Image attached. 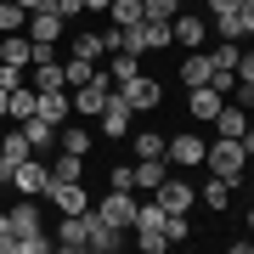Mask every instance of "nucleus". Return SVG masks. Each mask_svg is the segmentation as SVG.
I'll return each instance as SVG.
<instances>
[{
  "instance_id": "f257e3e1",
  "label": "nucleus",
  "mask_w": 254,
  "mask_h": 254,
  "mask_svg": "<svg viewBox=\"0 0 254 254\" xmlns=\"http://www.w3.org/2000/svg\"><path fill=\"white\" fill-rule=\"evenodd\" d=\"M203 164H209V175H226V181L237 187V181H243L249 153H243V141H237V136H220L215 147H203Z\"/></svg>"
},
{
  "instance_id": "f03ea898",
  "label": "nucleus",
  "mask_w": 254,
  "mask_h": 254,
  "mask_svg": "<svg viewBox=\"0 0 254 254\" xmlns=\"http://www.w3.org/2000/svg\"><path fill=\"white\" fill-rule=\"evenodd\" d=\"M130 232H136V249L141 254H164V249H170V237H164V209L158 203H136V226H130Z\"/></svg>"
},
{
  "instance_id": "7ed1b4c3",
  "label": "nucleus",
  "mask_w": 254,
  "mask_h": 254,
  "mask_svg": "<svg viewBox=\"0 0 254 254\" xmlns=\"http://www.w3.org/2000/svg\"><path fill=\"white\" fill-rule=\"evenodd\" d=\"M73 113H79V119H96L102 108H108V96H113V79H108V73H91V79H85V85H73Z\"/></svg>"
},
{
  "instance_id": "20e7f679",
  "label": "nucleus",
  "mask_w": 254,
  "mask_h": 254,
  "mask_svg": "<svg viewBox=\"0 0 254 254\" xmlns=\"http://www.w3.org/2000/svg\"><path fill=\"white\" fill-rule=\"evenodd\" d=\"M153 192H158L153 203L164 209V215H187V209L198 203V187H187V175H181V170H175V175H164V181H158Z\"/></svg>"
},
{
  "instance_id": "39448f33",
  "label": "nucleus",
  "mask_w": 254,
  "mask_h": 254,
  "mask_svg": "<svg viewBox=\"0 0 254 254\" xmlns=\"http://www.w3.org/2000/svg\"><path fill=\"white\" fill-rule=\"evenodd\" d=\"M96 215L108 220V226H119V232H130L136 226V192H102V203H96Z\"/></svg>"
},
{
  "instance_id": "423d86ee",
  "label": "nucleus",
  "mask_w": 254,
  "mask_h": 254,
  "mask_svg": "<svg viewBox=\"0 0 254 254\" xmlns=\"http://www.w3.org/2000/svg\"><path fill=\"white\" fill-rule=\"evenodd\" d=\"M11 187H17L23 198H34V192H46V187H51V164L28 153V158L17 164V170H11Z\"/></svg>"
},
{
  "instance_id": "0eeeda50",
  "label": "nucleus",
  "mask_w": 254,
  "mask_h": 254,
  "mask_svg": "<svg viewBox=\"0 0 254 254\" xmlns=\"http://www.w3.org/2000/svg\"><path fill=\"white\" fill-rule=\"evenodd\" d=\"M119 96H125L136 113H153L158 102H164V85H158V79H147V73H136V79H125V85H119Z\"/></svg>"
},
{
  "instance_id": "6e6552de",
  "label": "nucleus",
  "mask_w": 254,
  "mask_h": 254,
  "mask_svg": "<svg viewBox=\"0 0 254 254\" xmlns=\"http://www.w3.org/2000/svg\"><path fill=\"white\" fill-rule=\"evenodd\" d=\"M170 34H175V46H181V51H198L203 40H209V23L192 17V11H175V17H170Z\"/></svg>"
},
{
  "instance_id": "1a4fd4ad",
  "label": "nucleus",
  "mask_w": 254,
  "mask_h": 254,
  "mask_svg": "<svg viewBox=\"0 0 254 254\" xmlns=\"http://www.w3.org/2000/svg\"><path fill=\"white\" fill-rule=\"evenodd\" d=\"M130 113H136V108H130V102L119 96V85H113V96H108V108L96 113V125H102V136H125V130H130Z\"/></svg>"
},
{
  "instance_id": "9d476101",
  "label": "nucleus",
  "mask_w": 254,
  "mask_h": 254,
  "mask_svg": "<svg viewBox=\"0 0 254 254\" xmlns=\"http://www.w3.org/2000/svg\"><path fill=\"white\" fill-rule=\"evenodd\" d=\"M46 192L57 198V209H63V215H85V209H91V192H85V181H51Z\"/></svg>"
},
{
  "instance_id": "9b49d317",
  "label": "nucleus",
  "mask_w": 254,
  "mask_h": 254,
  "mask_svg": "<svg viewBox=\"0 0 254 254\" xmlns=\"http://www.w3.org/2000/svg\"><path fill=\"white\" fill-rule=\"evenodd\" d=\"M164 158H170V170H192V164H203V141L175 136V141H164Z\"/></svg>"
},
{
  "instance_id": "f8f14e48",
  "label": "nucleus",
  "mask_w": 254,
  "mask_h": 254,
  "mask_svg": "<svg viewBox=\"0 0 254 254\" xmlns=\"http://www.w3.org/2000/svg\"><path fill=\"white\" fill-rule=\"evenodd\" d=\"M85 215H91V209H85ZM85 215H63V226H57V249H68V254L91 249V232H85Z\"/></svg>"
},
{
  "instance_id": "ddd939ff",
  "label": "nucleus",
  "mask_w": 254,
  "mask_h": 254,
  "mask_svg": "<svg viewBox=\"0 0 254 254\" xmlns=\"http://www.w3.org/2000/svg\"><path fill=\"white\" fill-rule=\"evenodd\" d=\"M85 232H91V249H96V254H113L119 243H125V232H119V226H108V220H102L96 209L85 215Z\"/></svg>"
},
{
  "instance_id": "4468645a",
  "label": "nucleus",
  "mask_w": 254,
  "mask_h": 254,
  "mask_svg": "<svg viewBox=\"0 0 254 254\" xmlns=\"http://www.w3.org/2000/svg\"><path fill=\"white\" fill-rule=\"evenodd\" d=\"M34 113H40V119H51V125L63 130V125H68V113H73V96H68V91H40Z\"/></svg>"
},
{
  "instance_id": "2eb2a0df",
  "label": "nucleus",
  "mask_w": 254,
  "mask_h": 254,
  "mask_svg": "<svg viewBox=\"0 0 254 254\" xmlns=\"http://www.w3.org/2000/svg\"><path fill=\"white\" fill-rule=\"evenodd\" d=\"M28 40L34 46H57L63 40V17L57 11H28Z\"/></svg>"
},
{
  "instance_id": "dca6fc26",
  "label": "nucleus",
  "mask_w": 254,
  "mask_h": 254,
  "mask_svg": "<svg viewBox=\"0 0 254 254\" xmlns=\"http://www.w3.org/2000/svg\"><path fill=\"white\" fill-rule=\"evenodd\" d=\"M0 63L28 68V63H34V40H28V34H0Z\"/></svg>"
},
{
  "instance_id": "f3484780",
  "label": "nucleus",
  "mask_w": 254,
  "mask_h": 254,
  "mask_svg": "<svg viewBox=\"0 0 254 254\" xmlns=\"http://www.w3.org/2000/svg\"><path fill=\"white\" fill-rule=\"evenodd\" d=\"M23 136H28L34 153H51V147H57V125H51V119H40V113H28V119H23Z\"/></svg>"
},
{
  "instance_id": "a211bd4d",
  "label": "nucleus",
  "mask_w": 254,
  "mask_h": 254,
  "mask_svg": "<svg viewBox=\"0 0 254 254\" xmlns=\"http://www.w3.org/2000/svg\"><path fill=\"white\" fill-rule=\"evenodd\" d=\"M34 91H68L63 57H40V63H34Z\"/></svg>"
},
{
  "instance_id": "6ab92c4d",
  "label": "nucleus",
  "mask_w": 254,
  "mask_h": 254,
  "mask_svg": "<svg viewBox=\"0 0 254 254\" xmlns=\"http://www.w3.org/2000/svg\"><path fill=\"white\" fill-rule=\"evenodd\" d=\"M6 215H11V232H17V237H34V232H46V226H40V209H34V198L11 203Z\"/></svg>"
},
{
  "instance_id": "aec40b11",
  "label": "nucleus",
  "mask_w": 254,
  "mask_h": 254,
  "mask_svg": "<svg viewBox=\"0 0 254 254\" xmlns=\"http://www.w3.org/2000/svg\"><path fill=\"white\" fill-rule=\"evenodd\" d=\"M220 102H226V96H220L215 85H192V102H187V113H192V119H215V113H220Z\"/></svg>"
},
{
  "instance_id": "412c9836",
  "label": "nucleus",
  "mask_w": 254,
  "mask_h": 254,
  "mask_svg": "<svg viewBox=\"0 0 254 254\" xmlns=\"http://www.w3.org/2000/svg\"><path fill=\"white\" fill-rule=\"evenodd\" d=\"M215 125H220V136H243V130L254 125V119H249V108H237V102H220Z\"/></svg>"
},
{
  "instance_id": "4be33fe9",
  "label": "nucleus",
  "mask_w": 254,
  "mask_h": 254,
  "mask_svg": "<svg viewBox=\"0 0 254 254\" xmlns=\"http://www.w3.org/2000/svg\"><path fill=\"white\" fill-rule=\"evenodd\" d=\"M232 192H237V187L226 181V175H209V181L198 187V198H203L209 209H220V215H226V203H232Z\"/></svg>"
},
{
  "instance_id": "5701e85b",
  "label": "nucleus",
  "mask_w": 254,
  "mask_h": 254,
  "mask_svg": "<svg viewBox=\"0 0 254 254\" xmlns=\"http://www.w3.org/2000/svg\"><path fill=\"white\" fill-rule=\"evenodd\" d=\"M28 153H34V147H28V136H23V125H17V130H11L6 141H0V164H6V175L17 170V164H23Z\"/></svg>"
},
{
  "instance_id": "b1692460",
  "label": "nucleus",
  "mask_w": 254,
  "mask_h": 254,
  "mask_svg": "<svg viewBox=\"0 0 254 254\" xmlns=\"http://www.w3.org/2000/svg\"><path fill=\"white\" fill-rule=\"evenodd\" d=\"M34 102H40L34 85H17V91H6V119H17V125H23V119L34 113Z\"/></svg>"
},
{
  "instance_id": "393cba45",
  "label": "nucleus",
  "mask_w": 254,
  "mask_h": 254,
  "mask_svg": "<svg viewBox=\"0 0 254 254\" xmlns=\"http://www.w3.org/2000/svg\"><path fill=\"white\" fill-rule=\"evenodd\" d=\"M57 147H63V153L91 158V130H85V125H63V130H57Z\"/></svg>"
},
{
  "instance_id": "a878e982",
  "label": "nucleus",
  "mask_w": 254,
  "mask_h": 254,
  "mask_svg": "<svg viewBox=\"0 0 254 254\" xmlns=\"http://www.w3.org/2000/svg\"><path fill=\"white\" fill-rule=\"evenodd\" d=\"M141 46H147V51H164V46H175L170 23H164V17H141Z\"/></svg>"
},
{
  "instance_id": "bb28decb",
  "label": "nucleus",
  "mask_w": 254,
  "mask_h": 254,
  "mask_svg": "<svg viewBox=\"0 0 254 254\" xmlns=\"http://www.w3.org/2000/svg\"><path fill=\"white\" fill-rule=\"evenodd\" d=\"M164 175H170V158H136V187L141 192H153Z\"/></svg>"
},
{
  "instance_id": "cd10ccee",
  "label": "nucleus",
  "mask_w": 254,
  "mask_h": 254,
  "mask_svg": "<svg viewBox=\"0 0 254 254\" xmlns=\"http://www.w3.org/2000/svg\"><path fill=\"white\" fill-rule=\"evenodd\" d=\"M46 164H51V181H79V170H85V158L63 153V147H57V158H46Z\"/></svg>"
},
{
  "instance_id": "c85d7f7f",
  "label": "nucleus",
  "mask_w": 254,
  "mask_h": 254,
  "mask_svg": "<svg viewBox=\"0 0 254 254\" xmlns=\"http://www.w3.org/2000/svg\"><path fill=\"white\" fill-rule=\"evenodd\" d=\"M108 17H113L119 28H136V23L147 17V6H141V0H113V6H108Z\"/></svg>"
},
{
  "instance_id": "c756f323",
  "label": "nucleus",
  "mask_w": 254,
  "mask_h": 254,
  "mask_svg": "<svg viewBox=\"0 0 254 254\" xmlns=\"http://www.w3.org/2000/svg\"><path fill=\"white\" fill-rule=\"evenodd\" d=\"M209 73H215L209 57H187V63H181V85H187V91H192V85H209Z\"/></svg>"
},
{
  "instance_id": "7c9ffc66",
  "label": "nucleus",
  "mask_w": 254,
  "mask_h": 254,
  "mask_svg": "<svg viewBox=\"0 0 254 254\" xmlns=\"http://www.w3.org/2000/svg\"><path fill=\"white\" fill-rule=\"evenodd\" d=\"M23 28H28V11L17 0H0V34H23Z\"/></svg>"
},
{
  "instance_id": "2f4dec72",
  "label": "nucleus",
  "mask_w": 254,
  "mask_h": 254,
  "mask_svg": "<svg viewBox=\"0 0 254 254\" xmlns=\"http://www.w3.org/2000/svg\"><path fill=\"white\" fill-rule=\"evenodd\" d=\"M91 73H96V63H85V57H63V79H68V91H73V85H85Z\"/></svg>"
},
{
  "instance_id": "473e14b6",
  "label": "nucleus",
  "mask_w": 254,
  "mask_h": 254,
  "mask_svg": "<svg viewBox=\"0 0 254 254\" xmlns=\"http://www.w3.org/2000/svg\"><path fill=\"white\" fill-rule=\"evenodd\" d=\"M108 79H113V85L136 79V57H130V51H113V63H108Z\"/></svg>"
},
{
  "instance_id": "72a5a7b5",
  "label": "nucleus",
  "mask_w": 254,
  "mask_h": 254,
  "mask_svg": "<svg viewBox=\"0 0 254 254\" xmlns=\"http://www.w3.org/2000/svg\"><path fill=\"white\" fill-rule=\"evenodd\" d=\"M102 51H108V46H102V34H96V28H91V34H79V40H73V57H85V63H96Z\"/></svg>"
},
{
  "instance_id": "f704fd0d",
  "label": "nucleus",
  "mask_w": 254,
  "mask_h": 254,
  "mask_svg": "<svg viewBox=\"0 0 254 254\" xmlns=\"http://www.w3.org/2000/svg\"><path fill=\"white\" fill-rule=\"evenodd\" d=\"M136 158H164V136L158 130H141L136 136Z\"/></svg>"
},
{
  "instance_id": "c9c22d12",
  "label": "nucleus",
  "mask_w": 254,
  "mask_h": 254,
  "mask_svg": "<svg viewBox=\"0 0 254 254\" xmlns=\"http://www.w3.org/2000/svg\"><path fill=\"white\" fill-rule=\"evenodd\" d=\"M164 237H170V243H187V237H192L187 215H164Z\"/></svg>"
},
{
  "instance_id": "e433bc0d",
  "label": "nucleus",
  "mask_w": 254,
  "mask_h": 254,
  "mask_svg": "<svg viewBox=\"0 0 254 254\" xmlns=\"http://www.w3.org/2000/svg\"><path fill=\"white\" fill-rule=\"evenodd\" d=\"M141 6H147V17H164V23H170L175 11H181V0H141Z\"/></svg>"
},
{
  "instance_id": "4c0bfd02",
  "label": "nucleus",
  "mask_w": 254,
  "mask_h": 254,
  "mask_svg": "<svg viewBox=\"0 0 254 254\" xmlns=\"http://www.w3.org/2000/svg\"><path fill=\"white\" fill-rule=\"evenodd\" d=\"M113 187L119 192H136V164H119V170H113Z\"/></svg>"
},
{
  "instance_id": "58836bf2",
  "label": "nucleus",
  "mask_w": 254,
  "mask_h": 254,
  "mask_svg": "<svg viewBox=\"0 0 254 254\" xmlns=\"http://www.w3.org/2000/svg\"><path fill=\"white\" fill-rule=\"evenodd\" d=\"M11 249H17V232H11V215L0 209V254H11Z\"/></svg>"
},
{
  "instance_id": "ea45409f",
  "label": "nucleus",
  "mask_w": 254,
  "mask_h": 254,
  "mask_svg": "<svg viewBox=\"0 0 254 254\" xmlns=\"http://www.w3.org/2000/svg\"><path fill=\"white\" fill-rule=\"evenodd\" d=\"M23 85V68H11V63H0V91H17Z\"/></svg>"
},
{
  "instance_id": "a19ab883",
  "label": "nucleus",
  "mask_w": 254,
  "mask_h": 254,
  "mask_svg": "<svg viewBox=\"0 0 254 254\" xmlns=\"http://www.w3.org/2000/svg\"><path fill=\"white\" fill-rule=\"evenodd\" d=\"M237 85H254V51L237 57Z\"/></svg>"
},
{
  "instance_id": "79ce46f5",
  "label": "nucleus",
  "mask_w": 254,
  "mask_h": 254,
  "mask_svg": "<svg viewBox=\"0 0 254 254\" xmlns=\"http://www.w3.org/2000/svg\"><path fill=\"white\" fill-rule=\"evenodd\" d=\"M51 6H57V17H63V23H68V17H73V11H85V0H51Z\"/></svg>"
},
{
  "instance_id": "37998d69",
  "label": "nucleus",
  "mask_w": 254,
  "mask_h": 254,
  "mask_svg": "<svg viewBox=\"0 0 254 254\" xmlns=\"http://www.w3.org/2000/svg\"><path fill=\"white\" fill-rule=\"evenodd\" d=\"M237 11H243V34H254V0H237Z\"/></svg>"
},
{
  "instance_id": "c03bdc74",
  "label": "nucleus",
  "mask_w": 254,
  "mask_h": 254,
  "mask_svg": "<svg viewBox=\"0 0 254 254\" xmlns=\"http://www.w3.org/2000/svg\"><path fill=\"white\" fill-rule=\"evenodd\" d=\"M17 6H23V11H57L51 0H17Z\"/></svg>"
},
{
  "instance_id": "a18cd8bd",
  "label": "nucleus",
  "mask_w": 254,
  "mask_h": 254,
  "mask_svg": "<svg viewBox=\"0 0 254 254\" xmlns=\"http://www.w3.org/2000/svg\"><path fill=\"white\" fill-rule=\"evenodd\" d=\"M237 141H243V153L254 158V125H249V130H243V136H237Z\"/></svg>"
},
{
  "instance_id": "49530a36",
  "label": "nucleus",
  "mask_w": 254,
  "mask_h": 254,
  "mask_svg": "<svg viewBox=\"0 0 254 254\" xmlns=\"http://www.w3.org/2000/svg\"><path fill=\"white\" fill-rule=\"evenodd\" d=\"M113 6V0H85V11H108Z\"/></svg>"
},
{
  "instance_id": "de8ad7c7",
  "label": "nucleus",
  "mask_w": 254,
  "mask_h": 254,
  "mask_svg": "<svg viewBox=\"0 0 254 254\" xmlns=\"http://www.w3.org/2000/svg\"><path fill=\"white\" fill-rule=\"evenodd\" d=\"M0 119H6V91H0Z\"/></svg>"
},
{
  "instance_id": "09e8293b",
  "label": "nucleus",
  "mask_w": 254,
  "mask_h": 254,
  "mask_svg": "<svg viewBox=\"0 0 254 254\" xmlns=\"http://www.w3.org/2000/svg\"><path fill=\"white\" fill-rule=\"evenodd\" d=\"M0 181H11V175H6V164H0Z\"/></svg>"
},
{
  "instance_id": "8fccbe9b",
  "label": "nucleus",
  "mask_w": 254,
  "mask_h": 254,
  "mask_svg": "<svg viewBox=\"0 0 254 254\" xmlns=\"http://www.w3.org/2000/svg\"><path fill=\"white\" fill-rule=\"evenodd\" d=\"M249 226H254V209H249Z\"/></svg>"
},
{
  "instance_id": "3c124183",
  "label": "nucleus",
  "mask_w": 254,
  "mask_h": 254,
  "mask_svg": "<svg viewBox=\"0 0 254 254\" xmlns=\"http://www.w3.org/2000/svg\"><path fill=\"white\" fill-rule=\"evenodd\" d=\"M249 192H254V187H249Z\"/></svg>"
}]
</instances>
